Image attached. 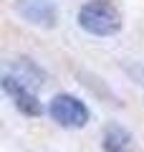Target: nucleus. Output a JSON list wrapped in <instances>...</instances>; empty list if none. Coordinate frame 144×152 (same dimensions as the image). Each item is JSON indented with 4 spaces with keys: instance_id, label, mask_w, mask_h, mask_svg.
<instances>
[{
    "instance_id": "nucleus-1",
    "label": "nucleus",
    "mask_w": 144,
    "mask_h": 152,
    "mask_svg": "<svg viewBox=\"0 0 144 152\" xmlns=\"http://www.w3.org/2000/svg\"><path fill=\"white\" fill-rule=\"evenodd\" d=\"M76 23L89 36L109 38L121 31L124 18H121V10L116 8V3H111V0H89L79 8Z\"/></svg>"
},
{
    "instance_id": "nucleus-2",
    "label": "nucleus",
    "mask_w": 144,
    "mask_h": 152,
    "mask_svg": "<svg viewBox=\"0 0 144 152\" xmlns=\"http://www.w3.org/2000/svg\"><path fill=\"white\" fill-rule=\"evenodd\" d=\"M48 117L56 122V124L66 127V129H81V127L89 124L91 112L86 107V102H81L73 94H56L51 102H48Z\"/></svg>"
},
{
    "instance_id": "nucleus-3",
    "label": "nucleus",
    "mask_w": 144,
    "mask_h": 152,
    "mask_svg": "<svg viewBox=\"0 0 144 152\" xmlns=\"http://www.w3.org/2000/svg\"><path fill=\"white\" fill-rule=\"evenodd\" d=\"M0 84H3V91L10 96L13 107H15L23 117H41L43 114L41 99H38L36 94H33V89L28 86V84H23L18 76H13L10 71H5L3 79H0Z\"/></svg>"
},
{
    "instance_id": "nucleus-4",
    "label": "nucleus",
    "mask_w": 144,
    "mask_h": 152,
    "mask_svg": "<svg viewBox=\"0 0 144 152\" xmlns=\"http://www.w3.org/2000/svg\"><path fill=\"white\" fill-rule=\"evenodd\" d=\"M15 13L38 28H56L58 10L51 0H15Z\"/></svg>"
},
{
    "instance_id": "nucleus-5",
    "label": "nucleus",
    "mask_w": 144,
    "mask_h": 152,
    "mask_svg": "<svg viewBox=\"0 0 144 152\" xmlns=\"http://www.w3.org/2000/svg\"><path fill=\"white\" fill-rule=\"evenodd\" d=\"M134 134L127 127L116 124V122H109L106 129L101 134V150L104 152H134Z\"/></svg>"
},
{
    "instance_id": "nucleus-6",
    "label": "nucleus",
    "mask_w": 144,
    "mask_h": 152,
    "mask_svg": "<svg viewBox=\"0 0 144 152\" xmlns=\"http://www.w3.org/2000/svg\"><path fill=\"white\" fill-rule=\"evenodd\" d=\"M8 71H10L13 76H18L23 84H43L46 81V71H43L33 58H28V56L18 58V64L13 66V69H8Z\"/></svg>"
},
{
    "instance_id": "nucleus-7",
    "label": "nucleus",
    "mask_w": 144,
    "mask_h": 152,
    "mask_svg": "<svg viewBox=\"0 0 144 152\" xmlns=\"http://www.w3.org/2000/svg\"><path fill=\"white\" fill-rule=\"evenodd\" d=\"M127 74L132 76V81L137 84V86L144 89V64H129L127 66Z\"/></svg>"
}]
</instances>
